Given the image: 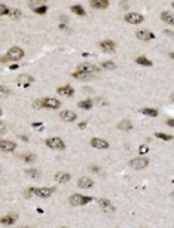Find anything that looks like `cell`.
<instances>
[{
  "mask_svg": "<svg viewBox=\"0 0 174 228\" xmlns=\"http://www.w3.org/2000/svg\"><path fill=\"white\" fill-rule=\"evenodd\" d=\"M100 48L106 52H115L116 49V43L113 40H101L100 42Z\"/></svg>",
  "mask_w": 174,
  "mask_h": 228,
  "instance_id": "obj_14",
  "label": "cell"
},
{
  "mask_svg": "<svg viewBox=\"0 0 174 228\" xmlns=\"http://www.w3.org/2000/svg\"><path fill=\"white\" fill-rule=\"evenodd\" d=\"M98 204H100V207H101L103 210H106V212H109V213H113V212H115V207L112 206V203H110L107 198H100V200H98Z\"/></svg>",
  "mask_w": 174,
  "mask_h": 228,
  "instance_id": "obj_18",
  "label": "cell"
},
{
  "mask_svg": "<svg viewBox=\"0 0 174 228\" xmlns=\"http://www.w3.org/2000/svg\"><path fill=\"white\" fill-rule=\"evenodd\" d=\"M25 173H27L28 176H31L33 179H39V177H40V172L36 170V169H27Z\"/></svg>",
  "mask_w": 174,
  "mask_h": 228,
  "instance_id": "obj_28",
  "label": "cell"
},
{
  "mask_svg": "<svg viewBox=\"0 0 174 228\" xmlns=\"http://www.w3.org/2000/svg\"><path fill=\"white\" fill-rule=\"evenodd\" d=\"M90 170H91V172H95V173H97V172H100V169H98L97 166H91V167H90Z\"/></svg>",
  "mask_w": 174,
  "mask_h": 228,
  "instance_id": "obj_37",
  "label": "cell"
},
{
  "mask_svg": "<svg viewBox=\"0 0 174 228\" xmlns=\"http://www.w3.org/2000/svg\"><path fill=\"white\" fill-rule=\"evenodd\" d=\"M77 106H79L80 109L90 110V109L92 107V100H91V98H88V100H82V101H79V103H77Z\"/></svg>",
  "mask_w": 174,
  "mask_h": 228,
  "instance_id": "obj_24",
  "label": "cell"
},
{
  "mask_svg": "<svg viewBox=\"0 0 174 228\" xmlns=\"http://www.w3.org/2000/svg\"><path fill=\"white\" fill-rule=\"evenodd\" d=\"M173 100H174V94H173Z\"/></svg>",
  "mask_w": 174,
  "mask_h": 228,
  "instance_id": "obj_44",
  "label": "cell"
},
{
  "mask_svg": "<svg viewBox=\"0 0 174 228\" xmlns=\"http://www.w3.org/2000/svg\"><path fill=\"white\" fill-rule=\"evenodd\" d=\"M70 11L73 12V14H76V15H80V17H83L86 12H85V9L80 6V5H74V6H71L70 8Z\"/></svg>",
  "mask_w": 174,
  "mask_h": 228,
  "instance_id": "obj_27",
  "label": "cell"
},
{
  "mask_svg": "<svg viewBox=\"0 0 174 228\" xmlns=\"http://www.w3.org/2000/svg\"><path fill=\"white\" fill-rule=\"evenodd\" d=\"M155 136H156L158 139H161V140H171V139H173L171 134H165V133H156Z\"/></svg>",
  "mask_w": 174,
  "mask_h": 228,
  "instance_id": "obj_31",
  "label": "cell"
},
{
  "mask_svg": "<svg viewBox=\"0 0 174 228\" xmlns=\"http://www.w3.org/2000/svg\"><path fill=\"white\" fill-rule=\"evenodd\" d=\"M17 219H18L17 213H9V215H6V216H3L2 219H0V224L2 225H12V224L17 222Z\"/></svg>",
  "mask_w": 174,
  "mask_h": 228,
  "instance_id": "obj_16",
  "label": "cell"
},
{
  "mask_svg": "<svg viewBox=\"0 0 174 228\" xmlns=\"http://www.w3.org/2000/svg\"><path fill=\"white\" fill-rule=\"evenodd\" d=\"M2 92H3V94H11V91H9L5 85H2Z\"/></svg>",
  "mask_w": 174,
  "mask_h": 228,
  "instance_id": "obj_36",
  "label": "cell"
},
{
  "mask_svg": "<svg viewBox=\"0 0 174 228\" xmlns=\"http://www.w3.org/2000/svg\"><path fill=\"white\" fill-rule=\"evenodd\" d=\"M125 2H127V0H125Z\"/></svg>",
  "mask_w": 174,
  "mask_h": 228,
  "instance_id": "obj_47",
  "label": "cell"
},
{
  "mask_svg": "<svg viewBox=\"0 0 174 228\" xmlns=\"http://www.w3.org/2000/svg\"><path fill=\"white\" fill-rule=\"evenodd\" d=\"M85 127H86V122H80L79 124V128H85Z\"/></svg>",
  "mask_w": 174,
  "mask_h": 228,
  "instance_id": "obj_39",
  "label": "cell"
},
{
  "mask_svg": "<svg viewBox=\"0 0 174 228\" xmlns=\"http://www.w3.org/2000/svg\"><path fill=\"white\" fill-rule=\"evenodd\" d=\"M135 36H137V39H140V40H144V42H147V40H152V39L155 37V34H153L150 30H138V32L135 33Z\"/></svg>",
  "mask_w": 174,
  "mask_h": 228,
  "instance_id": "obj_13",
  "label": "cell"
},
{
  "mask_svg": "<svg viewBox=\"0 0 174 228\" xmlns=\"http://www.w3.org/2000/svg\"><path fill=\"white\" fill-rule=\"evenodd\" d=\"M141 113L143 115H147V117H158V110L153 109V107H143Z\"/></svg>",
  "mask_w": 174,
  "mask_h": 228,
  "instance_id": "obj_25",
  "label": "cell"
},
{
  "mask_svg": "<svg viewBox=\"0 0 174 228\" xmlns=\"http://www.w3.org/2000/svg\"><path fill=\"white\" fill-rule=\"evenodd\" d=\"M24 58V51H23V48H20V46H12L9 51H8V54L5 55V57H2V63H6V61H20V60H23Z\"/></svg>",
  "mask_w": 174,
  "mask_h": 228,
  "instance_id": "obj_1",
  "label": "cell"
},
{
  "mask_svg": "<svg viewBox=\"0 0 174 228\" xmlns=\"http://www.w3.org/2000/svg\"><path fill=\"white\" fill-rule=\"evenodd\" d=\"M138 152H140L141 155H144V154H147V152H149V148H147L146 145H143V146H140V148H138Z\"/></svg>",
  "mask_w": 174,
  "mask_h": 228,
  "instance_id": "obj_35",
  "label": "cell"
},
{
  "mask_svg": "<svg viewBox=\"0 0 174 228\" xmlns=\"http://www.w3.org/2000/svg\"><path fill=\"white\" fill-rule=\"evenodd\" d=\"M9 12H11V9L6 6V5H0V15H9Z\"/></svg>",
  "mask_w": 174,
  "mask_h": 228,
  "instance_id": "obj_32",
  "label": "cell"
},
{
  "mask_svg": "<svg viewBox=\"0 0 174 228\" xmlns=\"http://www.w3.org/2000/svg\"><path fill=\"white\" fill-rule=\"evenodd\" d=\"M57 92L61 94V95H66V97H73V95H74V89H73V87H70V85L58 87V88H57Z\"/></svg>",
  "mask_w": 174,
  "mask_h": 228,
  "instance_id": "obj_15",
  "label": "cell"
},
{
  "mask_svg": "<svg viewBox=\"0 0 174 228\" xmlns=\"http://www.w3.org/2000/svg\"><path fill=\"white\" fill-rule=\"evenodd\" d=\"M125 21L130 24H141L144 21V17L138 12H128L125 15Z\"/></svg>",
  "mask_w": 174,
  "mask_h": 228,
  "instance_id": "obj_6",
  "label": "cell"
},
{
  "mask_svg": "<svg viewBox=\"0 0 174 228\" xmlns=\"http://www.w3.org/2000/svg\"><path fill=\"white\" fill-rule=\"evenodd\" d=\"M91 146L97 148V149H107L109 148V142L104 140V139H100V137H92L91 139Z\"/></svg>",
  "mask_w": 174,
  "mask_h": 228,
  "instance_id": "obj_11",
  "label": "cell"
},
{
  "mask_svg": "<svg viewBox=\"0 0 174 228\" xmlns=\"http://www.w3.org/2000/svg\"><path fill=\"white\" fill-rule=\"evenodd\" d=\"M173 195H174V192H173Z\"/></svg>",
  "mask_w": 174,
  "mask_h": 228,
  "instance_id": "obj_46",
  "label": "cell"
},
{
  "mask_svg": "<svg viewBox=\"0 0 174 228\" xmlns=\"http://www.w3.org/2000/svg\"><path fill=\"white\" fill-rule=\"evenodd\" d=\"M34 12L39 14V15H43V14L48 12V8L46 6H39V8H34Z\"/></svg>",
  "mask_w": 174,
  "mask_h": 228,
  "instance_id": "obj_33",
  "label": "cell"
},
{
  "mask_svg": "<svg viewBox=\"0 0 174 228\" xmlns=\"http://www.w3.org/2000/svg\"><path fill=\"white\" fill-rule=\"evenodd\" d=\"M173 8H174V2H173Z\"/></svg>",
  "mask_w": 174,
  "mask_h": 228,
  "instance_id": "obj_45",
  "label": "cell"
},
{
  "mask_svg": "<svg viewBox=\"0 0 174 228\" xmlns=\"http://www.w3.org/2000/svg\"><path fill=\"white\" fill-rule=\"evenodd\" d=\"M17 149V143L11 140H2L0 142V151L2 152H14Z\"/></svg>",
  "mask_w": 174,
  "mask_h": 228,
  "instance_id": "obj_12",
  "label": "cell"
},
{
  "mask_svg": "<svg viewBox=\"0 0 174 228\" xmlns=\"http://www.w3.org/2000/svg\"><path fill=\"white\" fill-rule=\"evenodd\" d=\"M61 106L60 100L54 98V97H46V98H42V107H46V109H58Z\"/></svg>",
  "mask_w": 174,
  "mask_h": 228,
  "instance_id": "obj_7",
  "label": "cell"
},
{
  "mask_svg": "<svg viewBox=\"0 0 174 228\" xmlns=\"http://www.w3.org/2000/svg\"><path fill=\"white\" fill-rule=\"evenodd\" d=\"M101 67H104V69H110V70H113V69H116V64H115L113 61H103V63H101Z\"/></svg>",
  "mask_w": 174,
  "mask_h": 228,
  "instance_id": "obj_30",
  "label": "cell"
},
{
  "mask_svg": "<svg viewBox=\"0 0 174 228\" xmlns=\"http://www.w3.org/2000/svg\"><path fill=\"white\" fill-rule=\"evenodd\" d=\"M45 145H46L48 148H51V149H55V151H63V149H66V143H64V140L60 139V137H49V139L45 140Z\"/></svg>",
  "mask_w": 174,
  "mask_h": 228,
  "instance_id": "obj_4",
  "label": "cell"
},
{
  "mask_svg": "<svg viewBox=\"0 0 174 228\" xmlns=\"http://www.w3.org/2000/svg\"><path fill=\"white\" fill-rule=\"evenodd\" d=\"M118 128L122 130V131H130V130H133V124H131L128 119H124V121H121V122L118 124Z\"/></svg>",
  "mask_w": 174,
  "mask_h": 228,
  "instance_id": "obj_22",
  "label": "cell"
},
{
  "mask_svg": "<svg viewBox=\"0 0 174 228\" xmlns=\"http://www.w3.org/2000/svg\"><path fill=\"white\" fill-rule=\"evenodd\" d=\"M90 5L94 9H106L109 6V0H90Z\"/></svg>",
  "mask_w": 174,
  "mask_h": 228,
  "instance_id": "obj_17",
  "label": "cell"
},
{
  "mask_svg": "<svg viewBox=\"0 0 174 228\" xmlns=\"http://www.w3.org/2000/svg\"><path fill=\"white\" fill-rule=\"evenodd\" d=\"M71 76H73L74 79H79V81H88V79H91V78H92V75H91V73H86V72H82V70L73 72V73H71Z\"/></svg>",
  "mask_w": 174,
  "mask_h": 228,
  "instance_id": "obj_19",
  "label": "cell"
},
{
  "mask_svg": "<svg viewBox=\"0 0 174 228\" xmlns=\"http://www.w3.org/2000/svg\"><path fill=\"white\" fill-rule=\"evenodd\" d=\"M39 2H45V0H39Z\"/></svg>",
  "mask_w": 174,
  "mask_h": 228,
  "instance_id": "obj_43",
  "label": "cell"
},
{
  "mask_svg": "<svg viewBox=\"0 0 174 228\" xmlns=\"http://www.w3.org/2000/svg\"><path fill=\"white\" fill-rule=\"evenodd\" d=\"M18 67H20L18 64H12V66H11V69H12V70H15V69H18Z\"/></svg>",
  "mask_w": 174,
  "mask_h": 228,
  "instance_id": "obj_40",
  "label": "cell"
},
{
  "mask_svg": "<svg viewBox=\"0 0 174 228\" xmlns=\"http://www.w3.org/2000/svg\"><path fill=\"white\" fill-rule=\"evenodd\" d=\"M167 124H168L170 127H174V119H168V121H167Z\"/></svg>",
  "mask_w": 174,
  "mask_h": 228,
  "instance_id": "obj_38",
  "label": "cell"
},
{
  "mask_svg": "<svg viewBox=\"0 0 174 228\" xmlns=\"http://www.w3.org/2000/svg\"><path fill=\"white\" fill-rule=\"evenodd\" d=\"M77 70H82V72H86V73L94 75V73L100 72V67L95 66V64H91V63H82V64H79Z\"/></svg>",
  "mask_w": 174,
  "mask_h": 228,
  "instance_id": "obj_8",
  "label": "cell"
},
{
  "mask_svg": "<svg viewBox=\"0 0 174 228\" xmlns=\"http://www.w3.org/2000/svg\"><path fill=\"white\" fill-rule=\"evenodd\" d=\"M54 192H55V188L54 186H49V188H30V189H27V194L25 195L30 197L33 194L36 197H40V198H48Z\"/></svg>",
  "mask_w": 174,
  "mask_h": 228,
  "instance_id": "obj_2",
  "label": "cell"
},
{
  "mask_svg": "<svg viewBox=\"0 0 174 228\" xmlns=\"http://www.w3.org/2000/svg\"><path fill=\"white\" fill-rule=\"evenodd\" d=\"M55 180L57 182H60V183H66V182H68L70 180V174L68 173H57L55 174Z\"/></svg>",
  "mask_w": 174,
  "mask_h": 228,
  "instance_id": "obj_23",
  "label": "cell"
},
{
  "mask_svg": "<svg viewBox=\"0 0 174 228\" xmlns=\"http://www.w3.org/2000/svg\"><path fill=\"white\" fill-rule=\"evenodd\" d=\"M21 158H23L25 163H33V161H36V155H34V154H25V155H21Z\"/></svg>",
  "mask_w": 174,
  "mask_h": 228,
  "instance_id": "obj_29",
  "label": "cell"
},
{
  "mask_svg": "<svg viewBox=\"0 0 174 228\" xmlns=\"http://www.w3.org/2000/svg\"><path fill=\"white\" fill-rule=\"evenodd\" d=\"M9 15L14 17V18H20V17H21V11H20V9H11Z\"/></svg>",
  "mask_w": 174,
  "mask_h": 228,
  "instance_id": "obj_34",
  "label": "cell"
},
{
  "mask_svg": "<svg viewBox=\"0 0 174 228\" xmlns=\"http://www.w3.org/2000/svg\"><path fill=\"white\" fill-rule=\"evenodd\" d=\"M17 82H18V85H21V87H30V85L34 82V78L30 76V75L23 73V75H20V76L17 78Z\"/></svg>",
  "mask_w": 174,
  "mask_h": 228,
  "instance_id": "obj_10",
  "label": "cell"
},
{
  "mask_svg": "<svg viewBox=\"0 0 174 228\" xmlns=\"http://www.w3.org/2000/svg\"><path fill=\"white\" fill-rule=\"evenodd\" d=\"M161 20L165 21V24L174 26V14H173V12H168V11L161 12Z\"/></svg>",
  "mask_w": 174,
  "mask_h": 228,
  "instance_id": "obj_20",
  "label": "cell"
},
{
  "mask_svg": "<svg viewBox=\"0 0 174 228\" xmlns=\"http://www.w3.org/2000/svg\"><path fill=\"white\" fill-rule=\"evenodd\" d=\"M91 201H92V197H90V195H82V194H73L68 198V203L71 206H85V204H88Z\"/></svg>",
  "mask_w": 174,
  "mask_h": 228,
  "instance_id": "obj_3",
  "label": "cell"
},
{
  "mask_svg": "<svg viewBox=\"0 0 174 228\" xmlns=\"http://www.w3.org/2000/svg\"><path fill=\"white\" fill-rule=\"evenodd\" d=\"M165 34H168V36H173V32H170V30H167V32H165Z\"/></svg>",
  "mask_w": 174,
  "mask_h": 228,
  "instance_id": "obj_41",
  "label": "cell"
},
{
  "mask_svg": "<svg viewBox=\"0 0 174 228\" xmlns=\"http://www.w3.org/2000/svg\"><path fill=\"white\" fill-rule=\"evenodd\" d=\"M149 164V160L146 157H137V158H133L130 161V167H133L134 170H141V169H146Z\"/></svg>",
  "mask_w": 174,
  "mask_h": 228,
  "instance_id": "obj_5",
  "label": "cell"
},
{
  "mask_svg": "<svg viewBox=\"0 0 174 228\" xmlns=\"http://www.w3.org/2000/svg\"><path fill=\"white\" fill-rule=\"evenodd\" d=\"M77 186L79 188H91V186H94V180L90 177H80L77 180Z\"/></svg>",
  "mask_w": 174,
  "mask_h": 228,
  "instance_id": "obj_21",
  "label": "cell"
},
{
  "mask_svg": "<svg viewBox=\"0 0 174 228\" xmlns=\"http://www.w3.org/2000/svg\"><path fill=\"white\" fill-rule=\"evenodd\" d=\"M170 57H171V58L174 60V52H171V54H170Z\"/></svg>",
  "mask_w": 174,
  "mask_h": 228,
  "instance_id": "obj_42",
  "label": "cell"
},
{
  "mask_svg": "<svg viewBox=\"0 0 174 228\" xmlns=\"http://www.w3.org/2000/svg\"><path fill=\"white\" fill-rule=\"evenodd\" d=\"M135 63L140 64V66H146V67H150L152 66V61L149 58H146V57H137L135 58Z\"/></svg>",
  "mask_w": 174,
  "mask_h": 228,
  "instance_id": "obj_26",
  "label": "cell"
},
{
  "mask_svg": "<svg viewBox=\"0 0 174 228\" xmlns=\"http://www.w3.org/2000/svg\"><path fill=\"white\" fill-rule=\"evenodd\" d=\"M76 118H77V115L73 110H63L60 113V119H63L64 122H74Z\"/></svg>",
  "mask_w": 174,
  "mask_h": 228,
  "instance_id": "obj_9",
  "label": "cell"
}]
</instances>
